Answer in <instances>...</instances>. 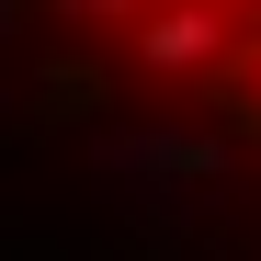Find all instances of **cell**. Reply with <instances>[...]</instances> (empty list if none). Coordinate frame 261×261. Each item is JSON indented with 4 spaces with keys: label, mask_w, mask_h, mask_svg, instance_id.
Returning a JSON list of instances; mask_svg holds the SVG:
<instances>
[{
    "label": "cell",
    "mask_w": 261,
    "mask_h": 261,
    "mask_svg": "<svg viewBox=\"0 0 261 261\" xmlns=\"http://www.w3.org/2000/svg\"><path fill=\"white\" fill-rule=\"evenodd\" d=\"M57 12L159 102L261 148V0H57Z\"/></svg>",
    "instance_id": "cell-1"
}]
</instances>
